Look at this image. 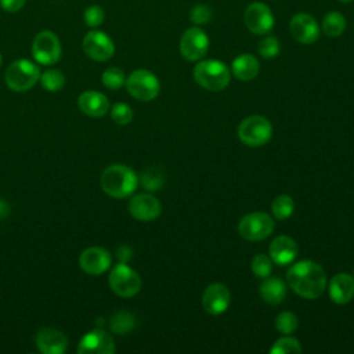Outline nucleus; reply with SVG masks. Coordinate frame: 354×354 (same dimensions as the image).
<instances>
[{"mask_svg":"<svg viewBox=\"0 0 354 354\" xmlns=\"http://www.w3.org/2000/svg\"><path fill=\"white\" fill-rule=\"evenodd\" d=\"M286 281L293 292L304 299H317L326 288L324 268L311 260L293 264L286 272Z\"/></svg>","mask_w":354,"mask_h":354,"instance_id":"1","label":"nucleus"},{"mask_svg":"<svg viewBox=\"0 0 354 354\" xmlns=\"http://www.w3.org/2000/svg\"><path fill=\"white\" fill-rule=\"evenodd\" d=\"M101 188L112 198L122 199L131 195L138 184V177L126 165H111L101 174Z\"/></svg>","mask_w":354,"mask_h":354,"instance_id":"2","label":"nucleus"},{"mask_svg":"<svg viewBox=\"0 0 354 354\" xmlns=\"http://www.w3.org/2000/svg\"><path fill=\"white\" fill-rule=\"evenodd\" d=\"M195 82L210 91H220L225 88L231 80L228 66L218 59H205L194 68Z\"/></svg>","mask_w":354,"mask_h":354,"instance_id":"3","label":"nucleus"},{"mask_svg":"<svg viewBox=\"0 0 354 354\" xmlns=\"http://www.w3.org/2000/svg\"><path fill=\"white\" fill-rule=\"evenodd\" d=\"M6 84L12 91H26L40 79L39 66L30 59H15L6 71Z\"/></svg>","mask_w":354,"mask_h":354,"instance_id":"4","label":"nucleus"},{"mask_svg":"<svg viewBox=\"0 0 354 354\" xmlns=\"http://www.w3.org/2000/svg\"><path fill=\"white\" fill-rule=\"evenodd\" d=\"M272 136V126L270 120L260 115L245 118L238 127L239 140L248 147H261Z\"/></svg>","mask_w":354,"mask_h":354,"instance_id":"5","label":"nucleus"},{"mask_svg":"<svg viewBox=\"0 0 354 354\" xmlns=\"http://www.w3.org/2000/svg\"><path fill=\"white\" fill-rule=\"evenodd\" d=\"M108 282L112 292L120 297H133L141 289L140 275L126 263H119L111 270Z\"/></svg>","mask_w":354,"mask_h":354,"instance_id":"6","label":"nucleus"},{"mask_svg":"<svg viewBox=\"0 0 354 354\" xmlns=\"http://www.w3.org/2000/svg\"><path fill=\"white\" fill-rule=\"evenodd\" d=\"M124 84L130 95L140 101L153 100L160 90V83L158 77L147 69H137L131 72L126 79Z\"/></svg>","mask_w":354,"mask_h":354,"instance_id":"7","label":"nucleus"},{"mask_svg":"<svg viewBox=\"0 0 354 354\" xmlns=\"http://www.w3.org/2000/svg\"><path fill=\"white\" fill-rule=\"evenodd\" d=\"M274 221L271 216L263 212H253L243 216L238 224L239 235L246 241H263L271 235Z\"/></svg>","mask_w":354,"mask_h":354,"instance_id":"8","label":"nucleus"},{"mask_svg":"<svg viewBox=\"0 0 354 354\" xmlns=\"http://www.w3.org/2000/svg\"><path fill=\"white\" fill-rule=\"evenodd\" d=\"M32 55L41 65H53L61 58V43L51 30L39 32L32 43Z\"/></svg>","mask_w":354,"mask_h":354,"instance_id":"9","label":"nucleus"},{"mask_svg":"<svg viewBox=\"0 0 354 354\" xmlns=\"http://www.w3.org/2000/svg\"><path fill=\"white\" fill-rule=\"evenodd\" d=\"M243 21L246 28L254 35L268 33L275 24L271 8L261 1H253L246 7Z\"/></svg>","mask_w":354,"mask_h":354,"instance_id":"10","label":"nucleus"},{"mask_svg":"<svg viewBox=\"0 0 354 354\" xmlns=\"http://www.w3.org/2000/svg\"><path fill=\"white\" fill-rule=\"evenodd\" d=\"M209 48V37L198 26L188 28L180 39V53L187 61L202 59Z\"/></svg>","mask_w":354,"mask_h":354,"instance_id":"11","label":"nucleus"},{"mask_svg":"<svg viewBox=\"0 0 354 354\" xmlns=\"http://www.w3.org/2000/svg\"><path fill=\"white\" fill-rule=\"evenodd\" d=\"M83 51L93 61L104 62L108 61L113 53L115 46L112 39L101 30H90L83 37Z\"/></svg>","mask_w":354,"mask_h":354,"instance_id":"12","label":"nucleus"},{"mask_svg":"<svg viewBox=\"0 0 354 354\" xmlns=\"http://www.w3.org/2000/svg\"><path fill=\"white\" fill-rule=\"evenodd\" d=\"M290 35L301 44H311L319 37V26L315 18L307 12H299L290 18Z\"/></svg>","mask_w":354,"mask_h":354,"instance_id":"13","label":"nucleus"},{"mask_svg":"<svg viewBox=\"0 0 354 354\" xmlns=\"http://www.w3.org/2000/svg\"><path fill=\"white\" fill-rule=\"evenodd\" d=\"M80 354H112L115 353V343L112 336L104 329H93L87 332L77 347Z\"/></svg>","mask_w":354,"mask_h":354,"instance_id":"14","label":"nucleus"},{"mask_svg":"<svg viewBox=\"0 0 354 354\" xmlns=\"http://www.w3.org/2000/svg\"><path fill=\"white\" fill-rule=\"evenodd\" d=\"M112 257L109 252L100 246H91L82 252L79 257L80 268L90 275L104 274L111 267Z\"/></svg>","mask_w":354,"mask_h":354,"instance_id":"15","label":"nucleus"},{"mask_svg":"<svg viewBox=\"0 0 354 354\" xmlns=\"http://www.w3.org/2000/svg\"><path fill=\"white\" fill-rule=\"evenodd\" d=\"M130 214L140 221L155 220L160 212V202L151 194H138L134 195L129 202Z\"/></svg>","mask_w":354,"mask_h":354,"instance_id":"16","label":"nucleus"},{"mask_svg":"<svg viewBox=\"0 0 354 354\" xmlns=\"http://www.w3.org/2000/svg\"><path fill=\"white\" fill-rule=\"evenodd\" d=\"M230 290L223 283H212L209 285L202 296V306L205 311H207L212 315H220L223 314L228 306H230Z\"/></svg>","mask_w":354,"mask_h":354,"instance_id":"17","label":"nucleus"},{"mask_svg":"<svg viewBox=\"0 0 354 354\" xmlns=\"http://www.w3.org/2000/svg\"><path fill=\"white\" fill-rule=\"evenodd\" d=\"M36 346L43 354H62L68 346V339L58 329L43 328L36 335Z\"/></svg>","mask_w":354,"mask_h":354,"instance_id":"18","label":"nucleus"},{"mask_svg":"<svg viewBox=\"0 0 354 354\" xmlns=\"http://www.w3.org/2000/svg\"><path fill=\"white\" fill-rule=\"evenodd\" d=\"M271 260L278 266H286L292 263L297 254L296 242L286 235H279L272 239L268 248Z\"/></svg>","mask_w":354,"mask_h":354,"instance_id":"19","label":"nucleus"},{"mask_svg":"<svg viewBox=\"0 0 354 354\" xmlns=\"http://www.w3.org/2000/svg\"><path fill=\"white\" fill-rule=\"evenodd\" d=\"M77 105L84 115L91 118H101L109 109L108 98L102 93L94 90H87L82 93L79 95Z\"/></svg>","mask_w":354,"mask_h":354,"instance_id":"20","label":"nucleus"},{"mask_svg":"<svg viewBox=\"0 0 354 354\" xmlns=\"http://www.w3.org/2000/svg\"><path fill=\"white\" fill-rule=\"evenodd\" d=\"M329 296L336 304H346L354 296V277L339 272L329 282Z\"/></svg>","mask_w":354,"mask_h":354,"instance_id":"21","label":"nucleus"},{"mask_svg":"<svg viewBox=\"0 0 354 354\" xmlns=\"http://www.w3.org/2000/svg\"><path fill=\"white\" fill-rule=\"evenodd\" d=\"M231 71L236 79L248 82L257 76L260 71V64L254 55L241 54L232 61Z\"/></svg>","mask_w":354,"mask_h":354,"instance_id":"22","label":"nucleus"},{"mask_svg":"<svg viewBox=\"0 0 354 354\" xmlns=\"http://www.w3.org/2000/svg\"><path fill=\"white\" fill-rule=\"evenodd\" d=\"M260 296L268 304H279L283 301L286 296V285L282 279L277 277H267L264 278L263 283L260 285Z\"/></svg>","mask_w":354,"mask_h":354,"instance_id":"23","label":"nucleus"},{"mask_svg":"<svg viewBox=\"0 0 354 354\" xmlns=\"http://www.w3.org/2000/svg\"><path fill=\"white\" fill-rule=\"evenodd\" d=\"M322 32L329 37L340 36L346 29V19L337 11H330L322 18Z\"/></svg>","mask_w":354,"mask_h":354,"instance_id":"24","label":"nucleus"},{"mask_svg":"<svg viewBox=\"0 0 354 354\" xmlns=\"http://www.w3.org/2000/svg\"><path fill=\"white\" fill-rule=\"evenodd\" d=\"M295 210V202L289 195H278L271 203V212L277 220H286Z\"/></svg>","mask_w":354,"mask_h":354,"instance_id":"25","label":"nucleus"},{"mask_svg":"<svg viewBox=\"0 0 354 354\" xmlns=\"http://www.w3.org/2000/svg\"><path fill=\"white\" fill-rule=\"evenodd\" d=\"M111 329L118 333V335H124L129 333L134 325H136V319L134 317L127 313V311H118L116 314H113V317L111 318Z\"/></svg>","mask_w":354,"mask_h":354,"instance_id":"26","label":"nucleus"},{"mask_svg":"<svg viewBox=\"0 0 354 354\" xmlns=\"http://www.w3.org/2000/svg\"><path fill=\"white\" fill-rule=\"evenodd\" d=\"M40 83L47 91H59L65 84V76L58 69H47L40 73Z\"/></svg>","mask_w":354,"mask_h":354,"instance_id":"27","label":"nucleus"},{"mask_svg":"<svg viewBox=\"0 0 354 354\" xmlns=\"http://www.w3.org/2000/svg\"><path fill=\"white\" fill-rule=\"evenodd\" d=\"M271 354H299L301 353V346L296 337L283 336L278 339L270 348Z\"/></svg>","mask_w":354,"mask_h":354,"instance_id":"28","label":"nucleus"},{"mask_svg":"<svg viewBox=\"0 0 354 354\" xmlns=\"http://www.w3.org/2000/svg\"><path fill=\"white\" fill-rule=\"evenodd\" d=\"M140 180H141V184L145 189L148 191H156L162 187L163 184V173L160 171V169L158 167H148L145 169L141 176H140Z\"/></svg>","mask_w":354,"mask_h":354,"instance_id":"29","label":"nucleus"},{"mask_svg":"<svg viewBox=\"0 0 354 354\" xmlns=\"http://www.w3.org/2000/svg\"><path fill=\"white\" fill-rule=\"evenodd\" d=\"M299 325L297 317L290 311H282L275 318V328L282 335H290L296 330Z\"/></svg>","mask_w":354,"mask_h":354,"instance_id":"30","label":"nucleus"},{"mask_svg":"<svg viewBox=\"0 0 354 354\" xmlns=\"http://www.w3.org/2000/svg\"><path fill=\"white\" fill-rule=\"evenodd\" d=\"M101 79H102L104 86L111 90H119L126 83L124 72L116 66H111V68L105 69Z\"/></svg>","mask_w":354,"mask_h":354,"instance_id":"31","label":"nucleus"},{"mask_svg":"<svg viewBox=\"0 0 354 354\" xmlns=\"http://www.w3.org/2000/svg\"><path fill=\"white\" fill-rule=\"evenodd\" d=\"M252 271L257 278H267L272 271V260L271 257L259 253L252 260Z\"/></svg>","mask_w":354,"mask_h":354,"instance_id":"32","label":"nucleus"},{"mask_svg":"<svg viewBox=\"0 0 354 354\" xmlns=\"http://www.w3.org/2000/svg\"><path fill=\"white\" fill-rule=\"evenodd\" d=\"M257 50L263 58H274L279 53V41L275 36H267L260 40Z\"/></svg>","mask_w":354,"mask_h":354,"instance_id":"33","label":"nucleus"},{"mask_svg":"<svg viewBox=\"0 0 354 354\" xmlns=\"http://www.w3.org/2000/svg\"><path fill=\"white\" fill-rule=\"evenodd\" d=\"M104 18H105V12L104 10L97 6V4H93V6H88L86 10H84V14H83V19H84V24L90 28H97L100 26L102 22H104Z\"/></svg>","mask_w":354,"mask_h":354,"instance_id":"34","label":"nucleus"},{"mask_svg":"<svg viewBox=\"0 0 354 354\" xmlns=\"http://www.w3.org/2000/svg\"><path fill=\"white\" fill-rule=\"evenodd\" d=\"M111 115H112V119L118 124H129L131 122V119H133V111L124 102L115 104L112 106V109H111Z\"/></svg>","mask_w":354,"mask_h":354,"instance_id":"35","label":"nucleus"},{"mask_svg":"<svg viewBox=\"0 0 354 354\" xmlns=\"http://www.w3.org/2000/svg\"><path fill=\"white\" fill-rule=\"evenodd\" d=\"M210 18H212V10L206 4H196L189 11V19L195 25H205L210 21Z\"/></svg>","mask_w":354,"mask_h":354,"instance_id":"36","label":"nucleus"},{"mask_svg":"<svg viewBox=\"0 0 354 354\" xmlns=\"http://www.w3.org/2000/svg\"><path fill=\"white\" fill-rule=\"evenodd\" d=\"M26 0H0V7L7 12H17L25 6Z\"/></svg>","mask_w":354,"mask_h":354,"instance_id":"37","label":"nucleus"},{"mask_svg":"<svg viewBox=\"0 0 354 354\" xmlns=\"http://www.w3.org/2000/svg\"><path fill=\"white\" fill-rule=\"evenodd\" d=\"M339 1H343V3H348V1H353V0H339Z\"/></svg>","mask_w":354,"mask_h":354,"instance_id":"38","label":"nucleus"},{"mask_svg":"<svg viewBox=\"0 0 354 354\" xmlns=\"http://www.w3.org/2000/svg\"><path fill=\"white\" fill-rule=\"evenodd\" d=\"M0 66H1V54H0Z\"/></svg>","mask_w":354,"mask_h":354,"instance_id":"39","label":"nucleus"}]
</instances>
